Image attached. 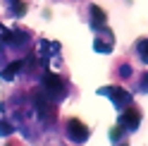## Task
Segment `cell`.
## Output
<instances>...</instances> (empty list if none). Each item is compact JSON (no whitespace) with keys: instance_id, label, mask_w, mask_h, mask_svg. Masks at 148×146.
I'll return each mask as SVG.
<instances>
[{"instance_id":"cell-5","label":"cell","mask_w":148,"mask_h":146,"mask_svg":"<svg viewBox=\"0 0 148 146\" xmlns=\"http://www.w3.org/2000/svg\"><path fill=\"white\" fill-rule=\"evenodd\" d=\"M138 120H141V115H138L136 108H127V110L122 113V117H119V125L127 127L129 132H134L136 127H138Z\"/></svg>"},{"instance_id":"cell-3","label":"cell","mask_w":148,"mask_h":146,"mask_svg":"<svg viewBox=\"0 0 148 146\" xmlns=\"http://www.w3.org/2000/svg\"><path fill=\"white\" fill-rule=\"evenodd\" d=\"M67 136L72 141H77V144H84L88 139V129H86V125L81 120H69L67 122Z\"/></svg>"},{"instance_id":"cell-9","label":"cell","mask_w":148,"mask_h":146,"mask_svg":"<svg viewBox=\"0 0 148 146\" xmlns=\"http://www.w3.org/2000/svg\"><path fill=\"white\" fill-rule=\"evenodd\" d=\"M136 50H138V58H141L143 62H148V39L138 41V43H136Z\"/></svg>"},{"instance_id":"cell-7","label":"cell","mask_w":148,"mask_h":146,"mask_svg":"<svg viewBox=\"0 0 148 146\" xmlns=\"http://www.w3.org/2000/svg\"><path fill=\"white\" fill-rule=\"evenodd\" d=\"M91 24H93V29H98V26L105 24V12L100 10L98 5H91Z\"/></svg>"},{"instance_id":"cell-14","label":"cell","mask_w":148,"mask_h":146,"mask_svg":"<svg viewBox=\"0 0 148 146\" xmlns=\"http://www.w3.org/2000/svg\"><path fill=\"white\" fill-rule=\"evenodd\" d=\"M138 89H141V91H148V72L141 77V84H138Z\"/></svg>"},{"instance_id":"cell-11","label":"cell","mask_w":148,"mask_h":146,"mask_svg":"<svg viewBox=\"0 0 148 146\" xmlns=\"http://www.w3.org/2000/svg\"><path fill=\"white\" fill-rule=\"evenodd\" d=\"M22 65H24V62H19V60H17V62H12V65H7V70L3 72V77H5V79H12V77L17 74V70H19Z\"/></svg>"},{"instance_id":"cell-1","label":"cell","mask_w":148,"mask_h":146,"mask_svg":"<svg viewBox=\"0 0 148 146\" xmlns=\"http://www.w3.org/2000/svg\"><path fill=\"white\" fill-rule=\"evenodd\" d=\"M43 91L50 101H62L67 96V89H64V81L58 77V74H48L43 79Z\"/></svg>"},{"instance_id":"cell-12","label":"cell","mask_w":148,"mask_h":146,"mask_svg":"<svg viewBox=\"0 0 148 146\" xmlns=\"http://www.w3.org/2000/svg\"><path fill=\"white\" fill-rule=\"evenodd\" d=\"M117 72H119V77H122V79H127L129 74H132V67H129V65H119Z\"/></svg>"},{"instance_id":"cell-15","label":"cell","mask_w":148,"mask_h":146,"mask_svg":"<svg viewBox=\"0 0 148 146\" xmlns=\"http://www.w3.org/2000/svg\"><path fill=\"white\" fill-rule=\"evenodd\" d=\"M119 136H122V125H119L117 129H112V134H110V139H112V141H117Z\"/></svg>"},{"instance_id":"cell-13","label":"cell","mask_w":148,"mask_h":146,"mask_svg":"<svg viewBox=\"0 0 148 146\" xmlns=\"http://www.w3.org/2000/svg\"><path fill=\"white\" fill-rule=\"evenodd\" d=\"M5 134H12V125L10 122H0V136H5Z\"/></svg>"},{"instance_id":"cell-8","label":"cell","mask_w":148,"mask_h":146,"mask_svg":"<svg viewBox=\"0 0 148 146\" xmlns=\"http://www.w3.org/2000/svg\"><path fill=\"white\" fill-rule=\"evenodd\" d=\"M5 5H10L12 7V14H17V17H22L26 12V5L22 3V0H5Z\"/></svg>"},{"instance_id":"cell-4","label":"cell","mask_w":148,"mask_h":146,"mask_svg":"<svg viewBox=\"0 0 148 146\" xmlns=\"http://www.w3.org/2000/svg\"><path fill=\"white\" fill-rule=\"evenodd\" d=\"M36 108H38V115H41V120L45 122H53L55 120V105L48 96H45V101H43V96H36Z\"/></svg>"},{"instance_id":"cell-2","label":"cell","mask_w":148,"mask_h":146,"mask_svg":"<svg viewBox=\"0 0 148 146\" xmlns=\"http://www.w3.org/2000/svg\"><path fill=\"white\" fill-rule=\"evenodd\" d=\"M98 96H108L110 101L115 103V108H119V110H122V105H129V103H132L129 91L119 89V86H105V89H98Z\"/></svg>"},{"instance_id":"cell-6","label":"cell","mask_w":148,"mask_h":146,"mask_svg":"<svg viewBox=\"0 0 148 146\" xmlns=\"http://www.w3.org/2000/svg\"><path fill=\"white\" fill-rule=\"evenodd\" d=\"M5 41H10V43H14V45H22V43H26V41H29V31H26V29H14V31H7V34H5Z\"/></svg>"},{"instance_id":"cell-10","label":"cell","mask_w":148,"mask_h":146,"mask_svg":"<svg viewBox=\"0 0 148 146\" xmlns=\"http://www.w3.org/2000/svg\"><path fill=\"white\" fill-rule=\"evenodd\" d=\"M93 48H96L98 53H105V55H108V53H112V41H108V43H103L100 39H96V43H93Z\"/></svg>"}]
</instances>
